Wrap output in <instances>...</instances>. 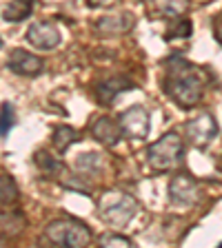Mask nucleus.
Instances as JSON below:
<instances>
[{
    "instance_id": "nucleus-1",
    "label": "nucleus",
    "mask_w": 222,
    "mask_h": 248,
    "mask_svg": "<svg viewBox=\"0 0 222 248\" xmlns=\"http://www.w3.org/2000/svg\"><path fill=\"white\" fill-rule=\"evenodd\" d=\"M165 91L171 100L180 107H193L202 100L205 93V73L191 62L182 60L180 56L171 58L167 69Z\"/></svg>"
},
{
    "instance_id": "nucleus-2",
    "label": "nucleus",
    "mask_w": 222,
    "mask_h": 248,
    "mask_svg": "<svg viewBox=\"0 0 222 248\" xmlns=\"http://www.w3.org/2000/svg\"><path fill=\"white\" fill-rule=\"evenodd\" d=\"M182 153H185V144L176 133H167L160 140H155L154 144L147 149V162L154 170L165 173V170L176 169L182 162Z\"/></svg>"
},
{
    "instance_id": "nucleus-3",
    "label": "nucleus",
    "mask_w": 222,
    "mask_h": 248,
    "mask_svg": "<svg viewBox=\"0 0 222 248\" xmlns=\"http://www.w3.org/2000/svg\"><path fill=\"white\" fill-rule=\"evenodd\" d=\"M45 237L53 246L80 248L91 242V232L85 224L76 222V219H56L45 228Z\"/></svg>"
},
{
    "instance_id": "nucleus-4",
    "label": "nucleus",
    "mask_w": 222,
    "mask_h": 248,
    "mask_svg": "<svg viewBox=\"0 0 222 248\" xmlns=\"http://www.w3.org/2000/svg\"><path fill=\"white\" fill-rule=\"evenodd\" d=\"M138 211L134 197L124 195V193H109L100 200V217L111 228H120L131 222V217Z\"/></svg>"
},
{
    "instance_id": "nucleus-5",
    "label": "nucleus",
    "mask_w": 222,
    "mask_h": 248,
    "mask_svg": "<svg viewBox=\"0 0 222 248\" xmlns=\"http://www.w3.org/2000/svg\"><path fill=\"white\" fill-rule=\"evenodd\" d=\"M122 135L131 140H145L149 135V113L142 107H131L127 108L118 120Z\"/></svg>"
},
{
    "instance_id": "nucleus-6",
    "label": "nucleus",
    "mask_w": 222,
    "mask_h": 248,
    "mask_svg": "<svg viewBox=\"0 0 222 248\" xmlns=\"http://www.w3.org/2000/svg\"><path fill=\"white\" fill-rule=\"evenodd\" d=\"M185 131H187V138L191 140V144L202 149V146H207L209 142L216 138L218 124L209 113H202V115H198V118H193L191 122H187Z\"/></svg>"
},
{
    "instance_id": "nucleus-7",
    "label": "nucleus",
    "mask_w": 222,
    "mask_h": 248,
    "mask_svg": "<svg viewBox=\"0 0 222 248\" xmlns=\"http://www.w3.org/2000/svg\"><path fill=\"white\" fill-rule=\"evenodd\" d=\"M169 197L171 202L182 204V206H191L196 204L200 193H198V182L191 175H176L169 184Z\"/></svg>"
},
{
    "instance_id": "nucleus-8",
    "label": "nucleus",
    "mask_w": 222,
    "mask_h": 248,
    "mask_svg": "<svg viewBox=\"0 0 222 248\" xmlns=\"http://www.w3.org/2000/svg\"><path fill=\"white\" fill-rule=\"evenodd\" d=\"M9 69L18 76H38V73L45 69V60L34 53H27L25 49H14L9 53V60H7Z\"/></svg>"
},
{
    "instance_id": "nucleus-9",
    "label": "nucleus",
    "mask_w": 222,
    "mask_h": 248,
    "mask_svg": "<svg viewBox=\"0 0 222 248\" xmlns=\"http://www.w3.org/2000/svg\"><path fill=\"white\" fill-rule=\"evenodd\" d=\"M27 40L38 49H53L60 42V33L51 22H34L27 31Z\"/></svg>"
},
{
    "instance_id": "nucleus-10",
    "label": "nucleus",
    "mask_w": 222,
    "mask_h": 248,
    "mask_svg": "<svg viewBox=\"0 0 222 248\" xmlns=\"http://www.w3.org/2000/svg\"><path fill=\"white\" fill-rule=\"evenodd\" d=\"M129 89H134V82L127 80V78H122V76L109 78V80H104V82H100L96 87V98H98V102L102 107H109L120 91H129Z\"/></svg>"
},
{
    "instance_id": "nucleus-11",
    "label": "nucleus",
    "mask_w": 222,
    "mask_h": 248,
    "mask_svg": "<svg viewBox=\"0 0 222 248\" xmlns=\"http://www.w3.org/2000/svg\"><path fill=\"white\" fill-rule=\"evenodd\" d=\"M91 135L98 142H102V144L107 146H114L120 142V138H122V131H120V124L114 122V120L109 118H98L91 122Z\"/></svg>"
},
{
    "instance_id": "nucleus-12",
    "label": "nucleus",
    "mask_w": 222,
    "mask_h": 248,
    "mask_svg": "<svg viewBox=\"0 0 222 248\" xmlns=\"http://www.w3.org/2000/svg\"><path fill=\"white\" fill-rule=\"evenodd\" d=\"M134 27V18L131 14H120V16H104L102 20H98L96 31L100 36H114V33H124Z\"/></svg>"
},
{
    "instance_id": "nucleus-13",
    "label": "nucleus",
    "mask_w": 222,
    "mask_h": 248,
    "mask_svg": "<svg viewBox=\"0 0 222 248\" xmlns=\"http://www.w3.org/2000/svg\"><path fill=\"white\" fill-rule=\"evenodd\" d=\"M31 7H34V0H11L2 11V18L9 22H20L31 14Z\"/></svg>"
},
{
    "instance_id": "nucleus-14",
    "label": "nucleus",
    "mask_w": 222,
    "mask_h": 248,
    "mask_svg": "<svg viewBox=\"0 0 222 248\" xmlns=\"http://www.w3.org/2000/svg\"><path fill=\"white\" fill-rule=\"evenodd\" d=\"M51 140H53V146H56L58 151H67L78 140V131L71 129V126H67V124H62V126H56Z\"/></svg>"
},
{
    "instance_id": "nucleus-15",
    "label": "nucleus",
    "mask_w": 222,
    "mask_h": 248,
    "mask_svg": "<svg viewBox=\"0 0 222 248\" xmlns=\"http://www.w3.org/2000/svg\"><path fill=\"white\" fill-rule=\"evenodd\" d=\"M36 164L40 166V170H42V173H47V175H58V173H65V164H62V162H58L56 157H51L47 151H38V153H36Z\"/></svg>"
},
{
    "instance_id": "nucleus-16",
    "label": "nucleus",
    "mask_w": 222,
    "mask_h": 248,
    "mask_svg": "<svg viewBox=\"0 0 222 248\" xmlns=\"http://www.w3.org/2000/svg\"><path fill=\"white\" fill-rule=\"evenodd\" d=\"M18 200V186L11 175H0V204L9 206Z\"/></svg>"
},
{
    "instance_id": "nucleus-17",
    "label": "nucleus",
    "mask_w": 222,
    "mask_h": 248,
    "mask_svg": "<svg viewBox=\"0 0 222 248\" xmlns=\"http://www.w3.org/2000/svg\"><path fill=\"white\" fill-rule=\"evenodd\" d=\"M191 29H193L191 20H187V18H178V20L167 29V38H169V40H176V38H189L191 36Z\"/></svg>"
},
{
    "instance_id": "nucleus-18",
    "label": "nucleus",
    "mask_w": 222,
    "mask_h": 248,
    "mask_svg": "<svg viewBox=\"0 0 222 248\" xmlns=\"http://www.w3.org/2000/svg\"><path fill=\"white\" fill-rule=\"evenodd\" d=\"M11 126H14V107L2 104L0 107V135H7Z\"/></svg>"
},
{
    "instance_id": "nucleus-19",
    "label": "nucleus",
    "mask_w": 222,
    "mask_h": 248,
    "mask_svg": "<svg viewBox=\"0 0 222 248\" xmlns=\"http://www.w3.org/2000/svg\"><path fill=\"white\" fill-rule=\"evenodd\" d=\"M187 7V0H165L160 5V11L165 16H180Z\"/></svg>"
},
{
    "instance_id": "nucleus-20",
    "label": "nucleus",
    "mask_w": 222,
    "mask_h": 248,
    "mask_svg": "<svg viewBox=\"0 0 222 248\" xmlns=\"http://www.w3.org/2000/svg\"><path fill=\"white\" fill-rule=\"evenodd\" d=\"M102 246H131V239L129 237H120V235H116V232H107V235H102V237L98 239Z\"/></svg>"
},
{
    "instance_id": "nucleus-21",
    "label": "nucleus",
    "mask_w": 222,
    "mask_h": 248,
    "mask_svg": "<svg viewBox=\"0 0 222 248\" xmlns=\"http://www.w3.org/2000/svg\"><path fill=\"white\" fill-rule=\"evenodd\" d=\"M98 157L100 155H93V153H87V155H83V157H78V169L83 170V173L98 169V162H100Z\"/></svg>"
},
{
    "instance_id": "nucleus-22",
    "label": "nucleus",
    "mask_w": 222,
    "mask_h": 248,
    "mask_svg": "<svg viewBox=\"0 0 222 248\" xmlns=\"http://www.w3.org/2000/svg\"><path fill=\"white\" fill-rule=\"evenodd\" d=\"M116 0H89V7H102V9H107V7H111Z\"/></svg>"
},
{
    "instance_id": "nucleus-23",
    "label": "nucleus",
    "mask_w": 222,
    "mask_h": 248,
    "mask_svg": "<svg viewBox=\"0 0 222 248\" xmlns=\"http://www.w3.org/2000/svg\"><path fill=\"white\" fill-rule=\"evenodd\" d=\"M216 38H218V42L222 45V18H218L216 20Z\"/></svg>"
}]
</instances>
